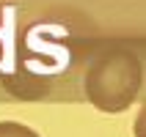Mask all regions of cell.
Returning a JSON list of instances; mask_svg holds the SVG:
<instances>
[{"instance_id": "obj_2", "label": "cell", "mask_w": 146, "mask_h": 137, "mask_svg": "<svg viewBox=\"0 0 146 137\" xmlns=\"http://www.w3.org/2000/svg\"><path fill=\"white\" fill-rule=\"evenodd\" d=\"M14 60H17L14 8H3V25H0V77H6L14 69Z\"/></svg>"}, {"instance_id": "obj_1", "label": "cell", "mask_w": 146, "mask_h": 137, "mask_svg": "<svg viewBox=\"0 0 146 137\" xmlns=\"http://www.w3.org/2000/svg\"><path fill=\"white\" fill-rule=\"evenodd\" d=\"M143 69L130 49H113L91 60L86 71V96L102 113H121L138 99Z\"/></svg>"}, {"instance_id": "obj_3", "label": "cell", "mask_w": 146, "mask_h": 137, "mask_svg": "<svg viewBox=\"0 0 146 137\" xmlns=\"http://www.w3.org/2000/svg\"><path fill=\"white\" fill-rule=\"evenodd\" d=\"M0 137H41L39 132H33L31 126L17 121H0Z\"/></svg>"}]
</instances>
